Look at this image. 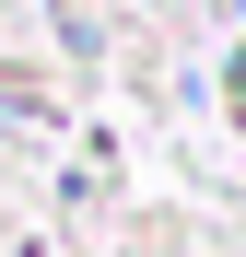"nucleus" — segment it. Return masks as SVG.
I'll return each instance as SVG.
<instances>
[]
</instances>
